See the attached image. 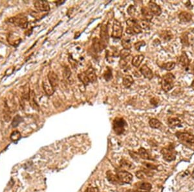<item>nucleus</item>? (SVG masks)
Instances as JSON below:
<instances>
[{
	"instance_id": "5",
	"label": "nucleus",
	"mask_w": 194,
	"mask_h": 192,
	"mask_svg": "<svg viewBox=\"0 0 194 192\" xmlns=\"http://www.w3.org/2000/svg\"><path fill=\"white\" fill-rule=\"evenodd\" d=\"M100 45L101 50H104L107 47L109 42V34H108V30L107 26L106 25H102L100 28Z\"/></svg>"
},
{
	"instance_id": "40",
	"label": "nucleus",
	"mask_w": 194,
	"mask_h": 192,
	"mask_svg": "<svg viewBox=\"0 0 194 192\" xmlns=\"http://www.w3.org/2000/svg\"><path fill=\"white\" fill-rule=\"evenodd\" d=\"M22 121V119L21 118V117L20 116H16L15 117V119H14L13 121H12V125L13 127H16V126L20 124L21 122Z\"/></svg>"
},
{
	"instance_id": "41",
	"label": "nucleus",
	"mask_w": 194,
	"mask_h": 192,
	"mask_svg": "<svg viewBox=\"0 0 194 192\" xmlns=\"http://www.w3.org/2000/svg\"><path fill=\"white\" fill-rule=\"evenodd\" d=\"M135 175L136 177L138 178L139 179H146V177H147L146 175L145 174V173L144 172V171H137L135 173Z\"/></svg>"
},
{
	"instance_id": "26",
	"label": "nucleus",
	"mask_w": 194,
	"mask_h": 192,
	"mask_svg": "<svg viewBox=\"0 0 194 192\" xmlns=\"http://www.w3.org/2000/svg\"><path fill=\"white\" fill-rule=\"evenodd\" d=\"M138 154H139L140 158L144 159V160H150V159H151L149 153H148V151H146V149L143 148H140L139 149Z\"/></svg>"
},
{
	"instance_id": "21",
	"label": "nucleus",
	"mask_w": 194,
	"mask_h": 192,
	"mask_svg": "<svg viewBox=\"0 0 194 192\" xmlns=\"http://www.w3.org/2000/svg\"><path fill=\"white\" fill-rule=\"evenodd\" d=\"M120 167L125 168L127 170H133L135 168V165L131 162L126 160V159L123 158L120 161Z\"/></svg>"
},
{
	"instance_id": "9",
	"label": "nucleus",
	"mask_w": 194,
	"mask_h": 192,
	"mask_svg": "<svg viewBox=\"0 0 194 192\" xmlns=\"http://www.w3.org/2000/svg\"><path fill=\"white\" fill-rule=\"evenodd\" d=\"M176 137L181 142L189 144H194V136L188 132H177L176 133Z\"/></svg>"
},
{
	"instance_id": "10",
	"label": "nucleus",
	"mask_w": 194,
	"mask_h": 192,
	"mask_svg": "<svg viewBox=\"0 0 194 192\" xmlns=\"http://www.w3.org/2000/svg\"><path fill=\"white\" fill-rule=\"evenodd\" d=\"M34 6L36 10L41 12H48L50 10L49 3L44 0L36 1L34 2Z\"/></svg>"
},
{
	"instance_id": "20",
	"label": "nucleus",
	"mask_w": 194,
	"mask_h": 192,
	"mask_svg": "<svg viewBox=\"0 0 194 192\" xmlns=\"http://www.w3.org/2000/svg\"><path fill=\"white\" fill-rule=\"evenodd\" d=\"M134 83V80L131 75H126L122 80V83L126 88H130Z\"/></svg>"
},
{
	"instance_id": "38",
	"label": "nucleus",
	"mask_w": 194,
	"mask_h": 192,
	"mask_svg": "<svg viewBox=\"0 0 194 192\" xmlns=\"http://www.w3.org/2000/svg\"><path fill=\"white\" fill-rule=\"evenodd\" d=\"M63 75H64V78H65V79H67V80L69 79L71 75V70H70V69L69 68L68 66H66V67L64 68Z\"/></svg>"
},
{
	"instance_id": "42",
	"label": "nucleus",
	"mask_w": 194,
	"mask_h": 192,
	"mask_svg": "<svg viewBox=\"0 0 194 192\" xmlns=\"http://www.w3.org/2000/svg\"><path fill=\"white\" fill-rule=\"evenodd\" d=\"M130 156L133 159V160L136 161V162H139V160H140V157L139 155V154L138 153H135L134 151H130Z\"/></svg>"
},
{
	"instance_id": "37",
	"label": "nucleus",
	"mask_w": 194,
	"mask_h": 192,
	"mask_svg": "<svg viewBox=\"0 0 194 192\" xmlns=\"http://www.w3.org/2000/svg\"><path fill=\"white\" fill-rule=\"evenodd\" d=\"M127 13H128L130 16H131V17L135 16L136 14V10L134 5H130L128 7V8H127Z\"/></svg>"
},
{
	"instance_id": "18",
	"label": "nucleus",
	"mask_w": 194,
	"mask_h": 192,
	"mask_svg": "<svg viewBox=\"0 0 194 192\" xmlns=\"http://www.w3.org/2000/svg\"><path fill=\"white\" fill-rule=\"evenodd\" d=\"M179 64L183 67H188L189 64H190V60H189L188 56L185 52H182L181 57L179 58Z\"/></svg>"
},
{
	"instance_id": "35",
	"label": "nucleus",
	"mask_w": 194,
	"mask_h": 192,
	"mask_svg": "<svg viewBox=\"0 0 194 192\" xmlns=\"http://www.w3.org/2000/svg\"><path fill=\"white\" fill-rule=\"evenodd\" d=\"M113 75H112V72L111 69L107 67L106 71H105L104 74V78H105L106 81H109L112 78Z\"/></svg>"
},
{
	"instance_id": "44",
	"label": "nucleus",
	"mask_w": 194,
	"mask_h": 192,
	"mask_svg": "<svg viewBox=\"0 0 194 192\" xmlns=\"http://www.w3.org/2000/svg\"><path fill=\"white\" fill-rule=\"evenodd\" d=\"M127 65V61L126 59H120L119 61V66L121 69H124Z\"/></svg>"
},
{
	"instance_id": "46",
	"label": "nucleus",
	"mask_w": 194,
	"mask_h": 192,
	"mask_svg": "<svg viewBox=\"0 0 194 192\" xmlns=\"http://www.w3.org/2000/svg\"><path fill=\"white\" fill-rule=\"evenodd\" d=\"M144 164L147 167L148 169L151 170H157V166H156L153 164H151L150 163H144Z\"/></svg>"
},
{
	"instance_id": "24",
	"label": "nucleus",
	"mask_w": 194,
	"mask_h": 192,
	"mask_svg": "<svg viewBox=\"0 0 194 192\" xmlns=\"http://www.w3.org/2000/svg\"><path fill=\"white\" fill-rule=\"evenodd\" d=\"M160 36L164 41H168L173 38V35L171 31H163L161 32V33H160Z\"/></svg>"
},
{
	"instance_id": "23",
	"label": "nucleus",
	"mask_w": 194,
	"mask_h": 192,
	"mask_svg": "<svg viewBox=\"0 0 194 192\" xmlns=\"http://www.w3.org/2000/svg\"><path fill=\"white\" fill-rule=\"evenodd\" d=\"M144 59V56L143 54H139L135 56L132 60V65L135 67H139L141 63Z\"/></svg>"
},
{
	"instance_id": "45",
	"label": "nucleus",
	"mask_w": 194,
	"mask_h": 192,
	"mask_svg": "<svg viewBox=\"0 0 194 192\" xmlns=\"http://www.w3.org/2000/svg\"><path fill=\"white\" fill-rule=\"evenodd\" d=\"M85 192H99V190L97 187H88Z\"/></svg>"
},
{
	"instance_id": "31",
	"label": "nucleus",
	"mask_w": 194,
	"mask_h": 192,
	"mask_svg": "<svg viewBox=\"0 0 194 192\" xmlns=\"http://www.w3.org/2000/svg\"><path fill=\"white\" fill-rule=\"evenodd\" d=\"M161 67L164 69L169 71H172V70H173L175 68V67H176V63L173 62H167L166 63H164Z\"/></svg>"
},
{
	"instance_id": "2",
	"label": "nucleus",
	"mask_w": 194,
	"mask_h": 192,
	"mask_svg": "<svg viewBox=\"0 0 194 192\" xmlns=\"http://www.w3.org/2000/svg\"><path fill=\"white\" fill-rule=\"evenodd\" d=\"M175 76L172 73H167L163 76L161 81V87L165 92H168L174 86Z\"/></svg>"
},
{
	"instance_id": "34",
	"label": "nucleus",
	"mask_w": 194,
	"mask_h": 192,
	"mask_svg": "<svg viewBox=\"0 0 194 192\" xmlns=\"http://www.w3.org/2000/svg\"><path fill=\"white\" fill-rule=\"evenodd\" d=\"M27 86H25L24 87V89H23V98H24L25 100H29L30 99V89L29 86H28L27 88Z\"/></svg>"
},
{
	"instance_id": "27",
	"label": "nucleus",
	"mask_w": 194,
	"mask_h": 192,
	"mask_svg": "<svg viewBox=\"0 0 194 192\" xmlns=\"http://www.w3.org/2000/svg\"><path fill=\"white\" fill-rule=\"evenodd\" d=\"M149 124L151 128L153 129H159L160 128L162 124L157 119H151L149 121Z\"/></svg>"
},
{
	"instance_id": "15",
	"label": "nucleus",
	"mask_w": 194,
	"mask_h": 192,
	"mask_svg": "<svg viewBox=\"0 0 194 192\" xmlns=\"http://www.w3.org/2000/svg\"><path fill=\"white\" fill-rule=\"evenodd\" d=\"M141 14L142 16H143L144 20L146 21H151V20L153 19V14L151 13L148 7H143L141 8Z\"/></svg>"
},
{
	"instance_id": "3",
	"label": "nucleus",
	"mask_w": 194,
	"mask_h": 192,
	"mask_svg": "<svg viewBox=\"0 0 194 192\" xmlns=\"http://www.w3.org/2000/svg\"><path fill=\"white\" fill-rule=\"evenodd\" d=\"M126 125V122L124 119L121 117H116L113 120V128L117 135H121L124 133Z\"/></svg>"
},
{
	"instance_id": "47",
	"label": "nucleus",
	"mask_w": 194,
	"mask_h": 192,
	"mask_svg": "<svg viewBox=\"0 0 194 192\" xmlns=\"http://www.w3.org/2000/svg\"><path fill=\"white\" fill-rule=\"evenodd\" d=\"M191 87H192V88L194 90V80H193V82H192V83Z\"/></svg>"
},
{
	"instance_id": "14",
	"label": "nucleus",
	"mask_w": 194,
	"mask_h": 192,
	"mask_svg": "<svg viewBox=\"0 0 194 192\" xmlns=\"http://www.w3.org/2000/svg\"><path fill=\"white\" fill-rule=\"evenodd\" d=\"M107 179L110 181V183L113 184H117V185H121L122 184V182L119 181V178L117 177L116 174H114L111 171H108L106 173Z\"/></svg>"
},
{
	"instance_id": "28",
	"label": "nucleus",
	"mask_w": 194,
	"mask_h": 192,
	"mask_svg": "<svg viewBox=\"0 0 194 192\" xmlns=\"http://www.w3.org/2000/svg\"><path fill=\"white\" fill-rule=\"evenodd\" d=\"M78 77L80 80L81 81L84 83V85H85V86H87L88 84L90 83L89 79L86 75V74L85 72H82L81 73L78 74Z\"/></svg>"
},
{
	"instance_id": "22",
	"label": "nucleus",
	"mask_w": 194,
	"mask_h": 192,
	"mask_svg": "<svg viewBox=\"0 0 194 192\" xmlns=\"http://www.w3.org/2000/svg\"><path fill=\"white\" fill-rule=\"evenodd\" d=\"M179 18L182 22H189L192 20V15L190 12L183 11L179 14Z\"/></svg>"
},
{
	"instance_id": "17",
	"label": "nucleus",
	"mask_w": 194,
	"mask_h": 192,
	"mask_svg": "<svg viewBox=\"0 0 194 192\" xmlns=\"http://www.w3.org/2000/svg\"><path fill=\"white\" fill-rule=\"evenodd\" d=\"M86 73V75L89 79V80L90 82H92L94 83L97 81V74L95 73V71H94V70L93 67H89L87 71H84Z\"/></svg>"
},
{
	"instance_id": "32",
	"label": "nucleus",
	"mask_w": 194,
	"mask_h": 192,
	"mask_svg": "<svg viewBox=\"0 0 194 192\" xmlns=\"http://www.w3.org/2000/svg\"><path fill=\"white\" fill-rule=\"evenodd\" d=\"M10 138L11 140H12L14 142L18 141V140H20L21 138V133H20V132H18V131H14L11 134Z\"/></svg>"
},
{
	"instance_id": "6",
	"label": "nucleus",
	"mask_w": 194,
	"mask_h": 192,
	"mask_svg": "<svg viewBox=\"0 0 194 192\" xmlns=\"http://www.w3.org/2000/svg\"><path fill=\"white\" fill-rule=\"evenodd\" d=\"M123 28L119 21L115 20L112 27V38L115 39H120L122 36Z\"/></svg>"
},
{
	"instance_id": "12",
	"label": "nucleus",
	"mask_w": 194,
	"mask_h": 192,
	"mask_svg": "<svg viewBox=\"0 0 194 192\" xmlns=\"http://www.w3.org/2000/svg\"><path fill=\"white\" fill-rule=\"evenodd\" d=\"M148 7L150 10V11L151 12V13L153 14V16H159L162 14L161 8H160V6L158 5L157 3L152 2V1H150L148 3Z\"/></svg>"
},
{
	"instance_id": "4",
	"label": "nucleus",
	"mask_w": 194,
	"mask_h": 192,
	"mask_svg": "<svg viewBox=\"0 0 194 192\" xmlns=\"http://www.w3.org/2000/svg\"><path fill=\"white\" fill-rule=\"evenodd\" d=\"M9 22L13 23L14 25L17 27L22 28V29H26L28 26L27 18L23 15H19L10 18Z\"/></svg>"
},
{
	"instance_id": "13",
	"label": "nucleus",
	"mask_w": 194,
	"mask_h": 192,
	"mask_svg": "<svg viewBox=\"0 0 194 192\" xmlns=\"http://www.w3.org/2000/svg\"><path fill=\"white\" fill-rule=\"evenodd\" d=\"M140 71L141 74L146 78L149 80L152 79L153 77V73L151 71V69L146 64L143 65L140 69Z\"/></svg>"
},
{
	"instance_id": "25",
	"label": "nucleus",
	"mask_w": 194,
	"mask_h": 192,
	"mask_svg": "<svg viewBox=\"0 0 194 192\" xmlns=\"http://www.w3.org/2000/svg\"><path fill=\"white\" fill-rule=\"evenodd\" d=\"M181 122L178 118H170L168 120V125L170 128H175L180 126Z\"/></svg>"
},
{
	"instance_id": "43",
	"label": "nucleus",
	"mask_w": 194,
	"mask_h": 192,
	"mask_svg": "<svg viewBox=\"0 0 194 192\" xmlns=\"http://www.w3.org/2000/svg\"><path fill=\"white\" fill-rule=\"evenodd\" d=\"M146 45L145 41H138L136 42V43L135 44V48L136 50H139L140 49V47L143 46H144Z\"/></svg>"
},
{
	"instance_id": "36",
	"label": "nucleus",
	"mask_w": 194,
	"mask_h": 192,
	"mask_svg": "<svg viewBox=\"0 0 194 192\" xmlns=\"http://www.w3.org/2000/svg\"><path fill=\"white\" fill-rule=\"evenodd\" d=\"M139 24L140 27H141L142 29L144 30H148L150 29V24L148 21H146L145 20H142L140 22H139Z\"/></svg>"
},
{
	"instance_id": "11",
	"label": "nucleus",
	"mask_w": 194,
	"mask_h": 192,
	"mask_svg": "<svg viewBox=\"0 0 194 192\" xmlns=\"http://www.w3.org/2000/svg\"><path fill=\"white\" fill-rule=\"evenodd\" d=\"M47 79L51 86L55 89V88L58 87L59 83V78L57 74L53 71H50L47 74Z\"/></svg>"
},
{
	"instance_id": "48",
	"label": "nucleus",
	"mask_w": 194,
	"mask_h": 192,
	"mask_svg": "<svg viewBox=\"0 0 194 192\" xmlns=\"http://www.w3.org/2000/svg\"><path fill=\"white\" fill-rule=\"evenodd\" d=\"M192 73L194 74V65L192 67Z\"/></svg>"
},
{
	"instance_id": "33",
	"label": "nucleus",
	"mask_w": 194,
	"mask_h": 192,
	"mask_svg": "<svg viewBox=\"0 0 194 192\" xmlns=\"http://www.w3.org/2000/svg\"><path fill=\"white\" fill-rule=\"evenodd\" d=\"M122 45L123 46L124 49H131V41L128 38H124L122 40Z\"/></svg>"
},
{
	"instance_id": "7",
	"label": "nucleus",
	"mask_w": 194,
	"mask_h": 192,
	"mask_svg": "<svg viewBox=\"0 0 194 192\" xmlns=\"http://www.w3.org/2000/svg\"><path fill=\"white\" fill-rule=\"evenodd\" d=\"M116 175L122 184H130L131 182L133 181V175H132L131 173L127 171L122 170L117 171Z\"/></svg>"
},
{
	"instance_id": "19",
	"label": "nucleus",
	"mask_w": 194,
	"mask_h": 192,
	"mask_svg": "<svg viewBox=\"0 0 194 192\" xmlns=\"http://www.w3.org/2000/svg\"><path fill=\"white\" fill-rule=\"evenodd\" d=\"M135 186L137 189L141 190V191H150L151 189L152 188V186L149 182H141L139 183L135 184Z\"/></svg>"
},
{
	"instance_id": "29",
	"label": "nucleus",
	"mask_w": 194,
	"mask_h": 192,
	"mask_svg": "<svg viewBox=\"0 0 194 192\" xmlns=\"http://www.w3.org/2000/svg\"><path fill=\"white\" fill-rule=\"evenodd\" d=\"M93 47L94 50V52L98 53L101 51L100 49V41H99V39L94 38L93 40Z\"/></svg>"
},
{
	"instance_id": "39",
	"label": "nucleus",
	"mask_w": 194,
	"mask_h": 192,
	"mask_svg": "<svg viewBox=\"0 0 194 192\" xmlns=\"http://www.w3.org/2000/svg\"><path fill=\"white\" fill-rule=\"evenodd\" d=\"M181 42H182V44L184 45H188L189 44V39H188V34L187 33H184L181 36Z\"/></svg>"
},
{
	"instance_id": "16",
	"label": "nucleus",
	"mask_w": 194,
	"mask_h": 192,
	"mask_svg": "<svg viewBox=\"0 0 194 192\" xmlns=\"http://www.w3.org/2000/svg\"><path fill=\"white\" fill-rule=\"evenodd\" d=\"M43 88L45 93L48 96H51L54 93V89L51 86L50 83L48 81V79L44 80L43 82Z\"/></svg>"
},
{
	"instance_id": "30",
	"label": "nucleus",
	"mask_w": 194,
	"mask_h": 192,
	"mask_svg": "<svg viewBox=\"0 0 194 192\" xmlns=\"http://www.w3.org/2000/svg\"><path fill=\"white\" fill-rule=\"evenodd\" d=\"M131 54V50L130 49H123L120 51V59H127Z\"/></svg>"
},
{
	"instance_id": "1",
	"label": "nucleus",
	"mask_w": 194,
	"mask_h": 192,
	"mask_svg": "<svg viewBox=\"0 0 194 192\" xmlns=\"http://www.w3.org/2000/svg\"><path fill=\"white\" fill-rule=\"evenodd\" d=\"M127 27L126 29V33L130 35H135L141 33L143 29L140 27L139 22L135 18H130L126 21Z\"/></svg>"
},
{
	"instance_id": "8",
	"label": "nucleus",
	"mask_w": 194,
	"mask_h": 192,
	"mask_svg": "<svg viewBox=\"0 0 194 192\" xmlns=\"http://www.w3.org/2000/svg\"><path fill=\"white\" fill-rule=\"evenodd\" d=\"M161 153L163 155V158L165 161L171 162L176 159V153L173 147L169 146L168 148H163L161 150Z\"/></svg>"
}]
</instances>
